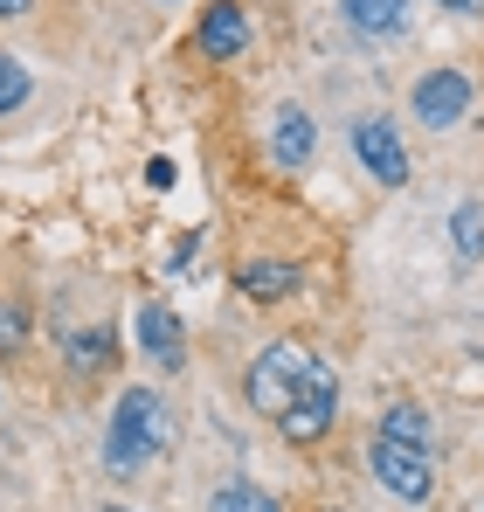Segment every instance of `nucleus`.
Instances as JSON below:
<instances>
[{
  "mask_svg": "<svg viewBox=\"0 0 484 512\" xmlns=\"http://www.w3.org/2000/svg\"><path fill=\"white\" fill-rule=\"evenodd\" d=\"M166 443H173V416H166V402L153 388H132V395H118V409H111V429H104V471H139V464H153Z\"/></svg>",
  "mask_w": 484,
  "mask_h": 512,
  "instance_id": "obj_1",
  "label": "nucleus"
},
{
  "mask_svg": "<svg viewBox=\"0 0 484 512\" xmlns=\"http://www.w3.org/2000/svg\"><path fill=\"white\" fill-rule=\"evenodd\" d=\"M312 367H319V360H312L298 340H277L256 367H249V409H263V416L277 423V416L298 402V388L312 381Z\"/></svg>",
  "mask_w": 484,
  "mask_h": 512,
  "instance_id": "obj_2",
  "label": "nucleus"
},
{
  "mask_svg": "<svg viewBox=\"0 0 484 512\" xmlns=\"http://www.w3.org/2000/svg\"><path fill=\"white\" fill-rule=\"evenodd\" d=\"M367 464H374V478H381V485H388L402 506H422V499H429V485H436V471H429V450H415V443H395V436H374Z\"/></svg>",
  "mask_w": 484,
  "mask_h": 512,
  "instance_id": "obj_3",
  "label": "nucleus"
},
{
  "mask_svg": "<svg viewBox=\"0 0 484 512\" xmlns=\"http://www.w3.org/2000/svg\"><path fill=\"white\" fill-rule=\"evenodd\" d=\"M332 416H339V381H332V367H312V381L298 388V402L277 416V429L291 436V443H319L325 429H332Z\"/></svg>",
  "mask_w": 484,
  "mask_h": 512,
  "instance_id": "obj_4",
  "label": "nucleus"
},
{
  "mask_svg": "<svg viewBox=\"0 0 484 512\" xmlns=\"http://www.w3.org/2000/svg\"><path fill=\"white\" fill-rule=\"evenodd\" d=\"M353 160L374 173L381 187H408V146L388 118H360L353 125Z\"/></svg>",
  "mask_w": 484,
  "mask_h": 512,
  "instance_id": "obj_5",
  "label": "nucleus"
},
{
  "mask_svg": "<svg viewBox=\"0 0 484 512\" xmlns=\"http://www.w3.org/2000/svg\"><path fill=\"white\" fill-rule=\"evenodd\" d=\"M415 118L422 125H436V132H450V125H464V111H471V77L464 70H429L422 84H415Z\"/></svg>",
  "mask_w": 484,
  "mask_h": 512,
  "instance_id": "obj_6",
  "label": "nucleus"
},
{
  "mask_svg": "<svg viewBox=\"0 0 484 512\" xmlns=\"http://www.w3.org/2000/svg\"><path fill=\"white\" fill-rule=\"evenodd\" d=\"M242 42H249V14H242L236 0H215V7L201 14V28H194V49H201L208 63H229V56H242Z\"/></svg>",
  "mask_w": 484,
  "mask_h": 512,
  "instance_id": "obj_7",
  "label": "nucleus"
},
{
  "mask_svg": "<svg viewBox=\"0 0 484 512\" xmlns=\"http://www.w3.org/2000/svg\"><path fill=\"white\" fill-rule=\"evenodd\" d=\"M139 346H146V360L166 367V374L187 360V353H180V346H187V326L173 319V305H146V312H139Z\"/></svg>",
  "mask_w": 484,
  "mask_h": 512,
  "instance_id": "obj_8",
  "label": "nucleus"
},
{
  "mask_svg": "<svg viewBox=\"0 0 484 512\" xmlns=\"http://www.w3.org/2000/svg\"><path fill=\"white\" fill-rule=\"evenodd\" d=\"M312 146H319L312 111H305V104H284V111H277V139H270L277 167H305V160H312Z\"/></svg>",
  "mask_w": 484,
  "mask_h": 512,
  "instance_id": "obj_9",
  "label": "nucleus"
},
{
  "mask_svg": "<svg viewBox=\"0 0 484 512\" xmlns=\"http://www.w3.org/2000/svg\"><path fill=\"white\" fill-rule=\"evenodd\" d=\"M242 291H249L256 305H277V298L305 291V270H298V263H242Z\"/></svg>",
  "mask_w": 484,
  "mask_h": 512,
  "instance_id": "obj_10",
  "label": "nucleus"
},
{
  "mask_svg": "<svg viewBox=\"0 0 484 512\" xmlns=\"http://www.w3.org/2000/svg\"><path fill=\"white\" fill-rule=\"evenodd\" d=\"M346 21H353V35H402L408 28V0H346Z\"/></svg>",
  "mask_w": 484,
  "mask_h": 512,
  "instance_id": "obj_11",
  "label": "nucleus"
},
{
  "mask_svg": "<svg viewBox=\"0 0 484 512\" xmlns=\"http://www.w3.org/2000/svg\"><path fill=\"white\" fill-rule=\"evenodd\" d=\"M111 360H118V333H111V326H90L83 340H70V367H77V374H104Z\"/></svg>",
  "mask_w": 484,
  "mask_h": 512,
  "instance_id": "obj_12",
  "label": "nucleus"
},
{
  "mask_svg": "<svg viewBox=\"0 0 484 512\" xmlns=\"http://www.w3.org/2000/svg\"><path fill=\"white\" fill-rule=\"evenodd\" d=\"M450 243H457L464 263H478V256H484V208H478V201H464V208L450 215Z\"/></svg>",
  "mask_w": 484,
  "mask_h": 512,
  "instance_id": "obj_13",
  "label": "nucleus"
},
{
  "mask_svg": "<svg viewBox=\"0 0 484 512\" xmlns=\"http://www.w3.org/2000/svg\"><path fill=\"white\" fill-rule=\"evenodd\" d=\"M381 436H395V443H415V450H429V416H422L415 402H395V409L381 416Z\"/></svg>",
  "mask_w": 484,
  "mask_h": 512,
  "instance_id": "obj_14",
  "label": "nucleus"
},
{
  "mask_svg": "<svg viewBox=\"0 0 484 512\" xmlns=\"http://www.w3.org/2000/svg\"><path fill=\"white\" fill-rule=\"evenodd\" d=\"M208 512H277V499H270V492H263V485H222V492H215V499H208Z\"/></svg>",
  "mask_w": 484,
  "mask_h": 512,
  "instance_id": "obj_15",
  "label": "nucleus"
},
{
  "mask_svg": "<svg viewBox=\"0 0 484 512\" xmlns=\"http://www.w3.org/2000/svg\"><path fill=\"white\" fill-rule=\"evenodd\" d=\"M28 90H35V77H28L14 56H0V111H21V104H28Z\"/></svg>",
  "mask_w": 484,
  "mask_h": 512,
  "instance_id": "obj_16",
  "label": "nucleus"
},
{
  "mask_svg": "<svg viewBox=\"0 0 484 512\" xmlns=\"http://www.w3.org/2000/svg\"><path fill=\"white\" fill-rule=\"evenodd\" d=\"M21 340H28V312L14 298H0V353H21Z\"/></svg>",
  "mask_w": 484,
  "mask_h": 512,
  "instance_id": "obj_17",
  "label": "nucleus"
},
{
  "mask_svg": "<svg viewBox=\"0 0 484 512\" xmlns=\"http://www.w3.org/2000/svg\"><path fill=\"white\" fill-rule=\"evenodd\" d=\"M35 0H0V21H14V14H28Z\"/></svg>",
  "mask_w": 484,
  "mask_h": 512,
  "instance_id": "obj_18",
  "label": "nucleus"
},
{
  "mask_svg": "<svg viewBox=\"0 0 484 512\" xmlns=\"http://www.w3.org/2000/svg\"><path fill=\"white\" fill-rule=\"evenodd\" d=\"M443 7H464V14H471V0H443Z\"/></svg>",
  "mask_w": 484,
  "mask_h": 512,
  "instance_id": "obj_19",
  "label": "nucleus"
},
{
  "mask_svg": "<svg viewBox=\"0 0 484 512\" xmlns=\"http://www.w3.org/2000/svg\"><path fill=\"white\" fill-rule=\"evenodd\" d=\"M104 512H125V506H104Z\"/></svg>",
  "mask_w": 484,
  "mask_h": 512,
  "instance_id": "obj_20",
  "label": "nucleus"
}]
</instances>
